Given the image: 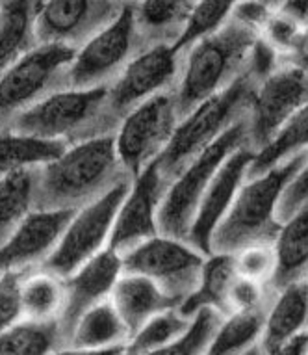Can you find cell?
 Instances as JSON below:
<instances>
[{"label":"cell","instance_id":"cell-11","mask_svg":"<svg viewBox=\"0 0 308 355\" xmlns=\"http://www.w3.org/2000/svg\"><path fill=\"white\" fill-rule=\"evenodd\" d=\"M305 105H308V73L282 62L256 87L245 117L247 147L262 151Z\"/></svg>","mask_w":308,"mask_h":355},{"label":"cell","instance_id":"cell-42","mask_svg":"<svg viewBox=\"0 0 308 355\" xmlns=\"http://www.w3.org/2000/svg\"><path fill=\"white\" fill-rule=\"evenodd\" d=\"M288 64L297 65L299 69L307 71L308 73V28L302 30L301 37L297 41V45L293 47L291 54L284 60Z\"/></svg>","mask_w":308,"mask_h":355},{"label":"cell","instance_id":"cell-19","mask_svg":"<svg viewBox=\"0 0 308 355\" xmlns=\"http://www.w3.org/2000/svg\"><path fill=\"white\" fill-rule=\"evenodd\" d=\"M110 302L117 309V313L127 324L130 337L140 329L152 316L160 315L167 309L179 307L173 297L167 296L160 286L145 275L127 274L117 279L111 291Z\"/></svg>","mask_w":308,"mask_h":355},{"label":"cell","instance_id":"cell-2","mask_svg":"<svg viewBox=\"0 0 308 355\" xmlns=\"http://www.w3.org/2000/svg\"><path fill=\"white\" fill-rule=\"evenodd\" d=\"M308 160V151L288 158L258 177L242 184L233 207L212 236V253L234 255L249 245L275 244L282 223L277 218L280 196L286 184Z\"/></svg>","mask_w":308,"mask_h":355},{"label":"cell","instance_id":"cell-43","mask_svg":"<svg viewBox=\"0 0 308 355\" xmlns=\"http://www.w3.org/2000/svg\"><path fill=\"white\" fill-rule=\"evenodd\" d=\"M268 355H308V333H302Z\"/></svg>","mask_w":308,"mask_h":355},{"label":"cell","instance_id":"cell-33","mask_svg":"<svg viewBox=\"0 0 308 355\" xmlns=\"http://www.w3.org/2000/svg\"><path fill=\"white\" fill-rule=\"evenodd\" d=\"M225 316L219 315L214 309H201L192 316V324L181 337L167 346L143 355H208L212 340L221 326ZM123 355H130L125 354Z\"/></svg>","mask_w":308,"mask_h":355},{"label":"cell","instance_id":"cell-23","mask_svg":"<svg viewBox=\"0 0 308 355\" xmlns=\"http://www.w3.org/2000/svg\"><path fill=\"white\" fill-rule=\"evenodd\" d=\"M273 248L277 270L271 288L275 292L291 283L308 281V207L297 210L282 223Z\"/></svg>","mask_w":308,"mask_h":355},{"label":"cell","instance_id":"cell-31","mask_svg":"<svg viewBox=\"0 0 308 355\" xmlns=\"http://www.w3.org/2000/svg\"><path fill=\"white\" fill-rule=\"evenodd\" d=\"M34 196V169L0 177V239L6 240L13 233V229L30 214Z\"/></svg>","mask_w":308,"mask_h":355},{"label":"cell","instance_id":"cell-12","mask_svg":"<svg viewBox=\"0 0 308 355\" xmlns=\"http://www.w3.org/2000/svg\"><path fill=\"white\" fill-rule=\"evenodd\" d=\"M184 53L174 45H152L136 56L108 86V105L121 121L128 112L165 92H174Z\"/></svg>","mask_w":308,"mask_h":355},{"label":"cell","instance_id":"cell-21","mask_svg":"<svg viewBox=\"0 0 308 355\" xmlns=\"http://www.w3.org/2000/svg\"><path fill=\"white\" fill-rule=\"evenodd\" d=\"M201 0H140L136 23L149 47L174 45L181 40Z\"/></svg>","mask_w":308,"mask_h":355},{"label":"cell","instance_id":"cell-26","mask_svg":"<svg viewBox=\"0 0 308 355\" xmlns=\"http://www.w3.org/2000/svg\"><path fill=\"white\" fill-rule=\"evenodd\" d=\"M65 149L67 144L64 140H47L15 130L10 135H0V177L15 171L45 168L58 160Z\"/></svg>","mask_w":308,"mask_h":355},{"label":"cell","instance_id":"cell-47","mask_svg":"<svg viewBox=\"0 0 308 355\" xmlns=\"http://www.w3.org/2000/svg\"><path fill=\"white\" fill-rule=\"evenodd\" d=\"M117 2H121L123 6H134V4H138L140 0H117Z\"/></svg>","mask_w":308,"mask_h":355},{"label":"cell","instance_id":"cell-14","mask_svg":"<svg viewBox=\"0 0 308 355\" xmlns=\"http://www.w3.org/2000/svg\"><path fill=\"white\" fill-rule=\"evenodd\" d=\"M169 187L171 181H167L160 171L158 162L149 164L138 177H134L127 198L117 212L108 248L123 257L147 240L158 236V212Z\"/></svg>","mask_w":308,"mask_h":355},{"label":"cell","instance_id":"cell-45","mask_svg":"<svg viewBox=\"0 0 308 355\" xmlns=\"http://www.w3.org/2000/svg\"><path fill=\"white\" fill-rule=\"evenodd\" d=\"M245 355H268V354H266V352L262 349L260 344H258V346H255V348H253V349H249V352H247V354H245Z\"/></svg>","mask_w":308,"mask_h":355},{"label":"cell","instance_id":"cell-3","mask_svg":"<svg viewBox=\"0 0 308 355\" xmlns=\"http://www.w3.org/2000/svg\"><path fill=\"white\" fill-rule=\"evenodd\" d=\"M127 181L132 177L117 155L116 135H105L67 147L58 160L45 166L41 190L48 209H76Z\"/></svg>","mask_w":308,"mask_h":355},{"label":"cell","instance_id":"cell-15","mask_svg":"<svg viewBox=\"0 0 308 355\" xmlns=\"http://www.w3.org/2000/svg\"><path fill=\"white\" fill-rule=\"evenodd\" d=\"M75 53L60 45H37L13 64L0 76V119L43 99L45 89L65 75Z\"/></svg>","mask_w":308,"mask_h":355},{"label":"cell","instance_id":"cell-37","mask_svg":"<svg viewBox=\"0 0 308 355\" xmlns=\"http://www.w3.org/2000/svg\"><path fill=\"white\" fill-rule=\"evenodd\" d=\"M302 30L305 28H301L291 19L282 15L279 10H273V13L269 15L268 23H266L264 30H262L260 37L266 43H269L282 56V60H286L291 54L293 47L297 45Z\"/></svg>","mask_w":308,"mask_h":355},{"label":"cell","instance_id":"cell-36","mask_svg":"<svg viewBox=\"0 0 308 355\" xmlns=\"http://www.w3.org/2000/svg\"><path fill=\"white\" fill-rule=\"evenodd\" d=\"M23 270L0 272V331L24 320L23 315Z\"/></svg>","mask_w":308,"mask_h":355},{"label":"cell","instance_id":"cell-16","mask_svg":"<svg viewBox=\"0 0 308 355\" xmlns=\"http://www.w3.org/2000/svg\"><path fill=\"white\" fill-rule=\"evenodd\" d=\"M253 158H255V151L247 146L236 149L223 162L221 168L217 169L208 190L204 193L203 201L199 205L188 242L206 257L212 255L210 245H212V236H214L215 229L233 207L242 184L247 181V169H249Z\"/></svg>","mask_w":308,"mask_h":355},{"label":"cell","instance_id":"cell-17","mask_svg":"<svg viewBox=\"0 0 308 355\" xmlns=\"http://www.w3.org/2000/svg\"><path fill=\"white\" fill-rule=\"evenodd\" d=\"M121 275V255L111 248H106L65 279V305L58 320L65 346L76 322L91 307L110 300L111 291Z\"/></svg>","mask_w":308,"mask_h":355},{"label":"cell","instance_id":"cell-4","mask_svg":"<svg viewBox=\"0 0 308 355\" xmlns=\"http://www.w3.org/2000/svg\"><path fill=\"white\" fill-rule=\"evenodd\" d=\"M260 80L245 69L219 94L193 108L176 127L173 140L158 158V168L173 182L195 158L247 117Z\"/></svg>","mask_w":308,"mask_h":355},{"label":"cell","instance_id":"cell-29","mask_svg":"<svg viewBox=\"0 0 308 355\" xmlns=\"http://www.w3.org/2000/svg\"><path fill=\"white\" fill-rule=\"evenodd\" d=\"M308 151V105H305L284 127L279 135L269 141L262 151L255 153V158L247 169V179L258 177L269 171L275 166L286 162L288 158L299 153Z\"/></svg>","mask_w":308,"mask_h":355},{"label":"cell","instance_id":"cell-41","mask_svg":"<svg viewBox=\"0 0 308 355\" xmlns=\"http://www.w3.org/2000/svg\"><path fill=\"white\" fill-rule=\"evenodd\" d=\"M275 10H279L301 28H308V0H280Z\"/></svg>","mask_w":308,"mask_h":355},{"label":"cell","instance_id":"cell-24","mask_svg":"<svg viewBox=\"0 0 308 355\" xmlns=\"http://www.w3.org/2000/svg\"><path fill=\"white\" fill-rule=\"evenodd\" d=\"M39 0H0V76L37 41L34 35V17Z\"/></svg>","mask_w":308,"mask_h":355},{"label":"cell","instance_id":"cell-34","mask_svg":"<svg viewBox=\"0 0 308 355\" xmlns=\"http://www.w3.org/2000/svg\"><path fill=\"white\" fill-rule=\"evenodd\" d=\"M239 2L244 0H201L188 23V28L184 30L181 40L174 43V47L182 51L199 37L221 28L223 24L233 19L234 10L238 8Z\"/></svg>","mask_w":308,"mask_h":355},{"label":"cell","instance_id":"cell-35","mask_svg":"<svg viewBox=\"0 0 308 355\" xmlns=\"http://www.w3.org/2000/svg\"><path fill=\"white\" fill-rule=\"evenodd\" d=\"M236 272L244 279L271 286L275 270H277V255L273 244L249 245L245 250L234 253Z\"/></svg>","mask_w":308,"mask_h":355},{"label":"cell","instance_id":"cell-46","mask_svg":"<svg viewBox=\"0 0 308 355\" xmlns=\"http://www.w3.org/2000/svg\"><path fill=\"white\" fill-rule=\"evenodd\" d=\"M262 2H264V4H268L269 8H273V10L280 4V0H262Z\"/></svg>","mask_w":308,"mask_h":355},{"label":"cell","instance_id":"cell-44","mask_svg":"<svg viewBox=\"0 0 308 355\" xmlns=\"http://www.w3.org/2000/svg\"><path fill=\"white\" fill-rule=\"evenodd\" d=\"M125 346L119 348H105V349H86V348H75V346H64V348L56 349L53 355H123Z\"/></svg>","mask_w":308,"mask_h":355},{"label":"cell","instance_id":"cell-28","mask_svg":"<svg viewBox=\"0 0 308 355\" xmlns=\"http://www.w3.org/2000/svg\"><path fill=\"white\" fill-rule=\"evenodd\" d=\"M60 322L21 320L0 331V355H53L64 348Z\"/></svg>","mask_w":308,"mask_h":355},{"label":"cell","instance_id":"cell-20","mask_svg":"<svg viewBox=\"0 0 308 355\" xmlns=\"http://www.w3.org/2000/svg\"><path fill=\"white\" fill-rule=\"evenodd\" d=\"M302 333H308V281L291 283L277 292L266 316L260 346L271 354Z\"/></svg>","mask_w":308,"mask_h":355},{"label":"cell","instance_id":"cell-30","mask_svg":"<svg viewBox=\"0 0 308 355\" xmlns=\"http://www.w3.org/2000/svg\"><path fill=\"white\" fill-rule=\"evenodd\" d=\"M23 315L26 320H60L65 305V279L54 274H35L23 279Z\"/></svg>","mask_w":308,"mask_h":355},{"label":"cell","instance_id":"cell-38","mask_svg":"<svg viewBox=\"0 0 308 355\" xmlns=\"http://www.w3.org/2000/svg\"><path fill=\"white\" fill-rule=\"evenodd\" d=\"M308 207V160L302 164V168L293 175L284 192L280 196L279 209H277V218L280 223H284L288 218L296 214L297 210Z\"/></svg>","mask_w":308,"mask_h":355},{"label":"cell","instance_id":"cell-9","mask_svg":"<svg viewBox=\"0 0 308 355\" xmlns=\"http://www.w3.org/2000/svg\"><path fill=\"white\" fill-rule=\"evenodd\" d=\"M179 123L174 92L156 95L123 117L116 132L117 155L132 179L162 157Z\"/></svg>","mask_w":308,"mask_h":355},{"label":"cell","instance_id":"cell-10","mask_svg":"<svg viewBox=\"0 0 308 355\" xmlns=\"http://www.w3.org/2000/svg\"><path fill=\"white\" fill-rule=\"evenodd\" d=\"M123 272L154 281L181 307L199 286L206 255L190 242L158 234L121 257Z\"/></svg>","mask_w":308,"mask_h":355},{"label":"cell","instance_id":"cell-5","mask_svg":"<svg viewBox=\"0 0 308 355\" xmlns=\"http://www.w3.org/2000/svg\"><path fill=\"white\" fill-rule=\"evenodd\" d=\"M242 146H247L245 119L203 151L169 187L158 212L160 234L188 242L199 205L223 162Z\"/></svg>","mask_w":308,"mask_h":355},{"label":"cell","instance_id":"cell-40","mask_svg":"<svg viewBox=\"0 0 308 355\" xmlns=\"http://www.w3.org/2000/svg\"><path fill=\"white\" fill-rule=\"evenodd\" d=\"M271 13H273V8L264 4L262 0H244L234 10L233 17L242 24H245L247 28L255 30L256 34L260 35Z\"/></svg>","mask_w":308,"mask_h":355},{"label":"cell","instance_id":"cell-18","mask_svg":"<svg viewBox=\"0 0 308 355\" xmlns=\"http://www.w3.org/2000/svg\"><path fill=\"white\" fill-rule=\"evenodd\" d=\"M78 209H41L30 212L0 245V272L23 270L48 259Z\"/></svg>","mask_w":308,"mask_h":355},{"label":"cell","instance_id":"cell-22","mask_svg":"<svg viewBox=\"0 0 308 355\" xmlns=\"http://www.w3.org/2000/svg\"><path fill=\"white\" fill-rule=\"evenodd\" d=\"M236 279H238V272H236L234 255L212 253L206 257L199 286L179 307V311L188 318H192L201 309H214L223 316L233 315L230 292Z\"/></svg>","mask_w":308,"mask_h":355},{"label":"cell","instance_id":"cell-13","mask_svg":"<svg viewBox=\"0 0 308 355\" xmlns=\"http://www.w3.org/2000/svg\"><path fill=\"white\" fill-rule=\"evenodd\" d=\"M117 0H39L34 17L37 45L78 49L121 13Z\"/></svg>","mask_w":308,"mask_h":355},{"label":"cell","instance_id":"cell-1","mask_svg":"<svg viewBox=\"0 0 308 355\" xmlns=\"http://www.w3.org/2000/svg\"><path fill=\"white\" fill-rule=\"evenodd\" d=\"M258 37L260 35L255 30L233 17L221 28L182 49V73L174 87L181 121L193 108L242 76L249 62L251 49L255 47Z\"/></svg>","mask_w":308,"mask_h":355},{"label":"cell","instance_id":"cell-27","mask_svg":"<svg viewBox=\"0 0 308 355\" xmlns=\"http://www.w3.org/2000/svg\"><path fill=\"white\" fill-rule=\"evenodd\" d=\"M269 309L236 311L223 318L208 355H245L262 343Z\"/></svg>","mask_w":308,"mask_h":355},{"label":"cell","instance_id":"cell-39","mask_svg":"<svg viewBox=\"0 0 308 355\" xmlns=\"http://www.w3.org/2000/svg\"><path fill=\"white\" fill-rule=\"evenodd\" d=\"M282 56H280L277 51H275L269 43L258 37L255 43V47L251 49L249 62H247V67L245 69L251 71L253 75L258 78V80H264L268 78L273 71H277L282 65Z\"/></svg>","mask_w":308,"mask_h":355},{"label":"cell","instance_id":"cell-32","mask_svg":"<svg viewBox=\"0 0 308 355\" xmlns=\"http://www.w3.org/2000/svg\"><path fill=\"white\" fill-rule=\"evenodd\" d=\"M192 324V318H188L179 311V307L167 309L160 315L152 316L145 322L138 331L130 337L125 346V354L143 355L156 352V349L167 346L173 340L181 337Z\"/></svg>","mask_w":308,"mask_h":355},{"label":"cell","instance_id":"cell-7","mask_svg":"<svg viewBox=\"0 0 308 355\" xmlns=\"http://www.w3.org/2000/svg\"><path fill=\"white\" fill-rule=\"evenodd\" d=\"M145 49L149 45L140 34L134 6H123L116 21L76 51L65 69V84L76 89L110 86Z\"/></svg>","mask_w":308,"mask_h":355},{"label":"cell","instance_id":"cell-25","mask_svg":"<svg viewBox=\"0 0 308 355\" xmlns=\"http://www.w3.org/2000/svg\"><path fill=\"white\" fill-rule=\"evenodd\" d=\"M130 331L110 300L91 307L76 322L67 346L86 349H105L127 346Z\"/></svg>","mask_w":308,"mask_h":355},{"label":"cell","instance_id":"cell-6","mask_svg":"<svg viewBox=\"0 0 308 355\" xmlns=\"http://www.w3.org/2000/svg\"><path fill=\"white\" fill-rule=\"evenodd\" d=\"M97 119L108 123L116 130L121 123L108 105V86L89 89L65 87L45 95L43 99L21 112L13 123V130L47 140H64L65 135L76 132L89 123H97ZM97 125L105 128L106 132L116 135L102 123Z\"/></svg>","mask_w":308,"mask_h":355},{"label":"cell","instance_id":"cell-8","mask_svg":"<svg viewBox=\"0 0 308 355\" xmlns=\"http://www.w3.org/2000/svg\"><path fill=\"white\" fill-rule=\"evenodd\" d=\"M130 182L117 184L110 192L76 210L56 250L47 259L51 274L67 279L82 264L108 248L117 212L127 198Z\"/></svg>","mask_w":308,"mask_h":355}]
</instances>
